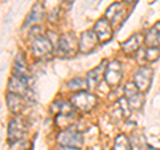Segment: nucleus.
<instances>
[{
	"instance_id": "15",
	"label": "nucleus",
	"mask_w": 160,
	"mask_h": 150,
	"mask_svg": "<svg viewBox=\"0 0 160 150\" xmlns=\"http://www.w3.org/2000/svg\"><path fill=\"white\" fill-rule=\"evenodd\" d=\"M6 98H7V106L12 113L19 114V113H22L24 110L26 101H27L24 97L18 95V94H13V93H7Z\"/></svg>"
},
{
	"instance_id": "3",
	"label": "nucleus",
	"mask_w": 160,
	"mask_h": 150,
	"mask_svg": "<svg viewBox=\"0 0 160 150\" xmlns=\"http://www.w3.org/2000/svg\"><path fill=\"white\" fill-rule=\"evenodd\" d=\"M69 102L73 106V109L79 110V111H89L92 110L98 103V98L93 95L91 93H87V91H80L73 94L69 99Z\"/></svg>"
},
{
	"instance_id": "20",
	"label": "nucleus",
	"mask_w": 160,
	"mask_h": 150,
	"mask_svg": "<svg viewBox=\"0 0 160 150\" xmlns=\"http://www.w3.org/2000/svg\"><path fill=\"white\" fill-rule=\"evenodd\" d=\"M112 150H131V142L127 136L124 134H120L115 138V143H113V147Z\"/></svg>"
},
{
	"instance_id": "21",
	"label": "nucleus",
	"mask_w": 160,
	"mask_h": 150,
	"mask_svg": "<svg viewBox=\"0 0 160 150\" xmlns=\"http://www.w3.org/2000/svg\"><path fill=\"white\" fill-rule=\"evenodd\" d=\"M160 56V47H147L144 52V61L147 62H155Z\"/></svg>"
},
{
	"instance_id": "7",
	"label": "nucleus",
	"mask_w": 160,
	"mask_h": 150,
	"mask_svg": "<svg viewBox=\"0 0 160 150\" xmlns=\"http://www.w3.org/2000/svg\"><path fill=\"white\" fill-rule=\"evenodd\" d=\"M104 79L109 87H118L123 79V66L119 61H112L108 63Z\"/></svg>"
},
{
	"instance_id": "8",
	"label": "nucleus",
	"mask_w": 160,
	"mask_h": 150,
	"mask_svg": "<svg viewBox=\"0 0 160 150\" xmlns=\"http://www.w3.org/2000/svg\"><path fill=\"white\" fill-rule=\"evenodd\" d=\"M8 93L18 94V95H22L26 99H31L32 98L31 88H29V86H28V79L16 77V75H13V77H11V79H9V82H8Z\"/></svg>"
},
{
	"instance_id": "9",
	"label": "nucleus",
	"mask_w": 160,
	"mask_h": 150,
	"mask_svg": "<svg viewBox=\"0 0 160 150\" xmlns=\"http://www.w3.org/2000/svg\"><path fill=\"white\" fill-rule=\"evenodd\" d=\"M124 97L129 103L131 110H140L144 104L143 94L139 91L133 82H128L124 87Z\"/></svg>"
},
{
	"instance_id": "5",
	"label": "nucleus",
	"mask_w": 160,
	"mask_h": 150,
	"mask_svg": "<svg viewBox=\"0 0 160 150\" xmlns=\"http://www.w3.org/2000/svg\"><path fill=\"white\" fill-rule=\"evenodd\" d=\"M106 19L109 22L112 28L119 29L122 27L126 20V8L123 3H113L112 6H109L106 12Z\"/></svg>"
},
{
	"instance_id": "11",
	"label": "nucleus",
	"mask_w": 160,
	"mask_h": 150,
	"mask_svg": "<svg viewBox=\"0 0 160 150\" xmlns=\"http://www.w3.org/2000/svg\"><path fill=\"white\" fill-rule=\"evenodd\" d=\"M93 32L96 34L100 44L108 43L113 36V28L106 18H102L96 22V24L93 27Z\"/></svg>"
},
{
	"instance_id": "10",
	"label": "nucleus",
	"mask_w": 160,
	"mask_h": 150,
	"mask_svg": "<svg viewBox=\"0 0 160 150\" xmlns=\"http://www.w3.org/2000/svg\"><path fill=\"white\" fill-rule=\"evenodd\" d=\"M52 50H53V44L48 36L39 35L38 38H35L32 43V52L36 58H44L47 55H51Z\"/></svg>"
},
{
	"instance_id": "2",
	"label": "nucleus",
	"mask_w": 160,
	"mask_h": 150,
	"mask_svg": "<svg viewBox=\"0 0 160 150\" xmlns=\"http://www.w3.org/2000/svg\"><path fill=\"white\" fill-rule=\"evenodd\" d=\"M58 142L62 145L63 147H69V149H82L84 139L80 131H76L73 129H66L59 133L58 136Z\"/></svg>"
},
{
	"instance_id": "4",
	"label": "nucleus",
	"mask_w": 160,
	"mask_h": 150,
	"mask_svg": "<svg viewBox=\"0 0 160 150\" xmlns=\"http://www.w3.org/2000/svg\"><path fill=\"white\" fill-rule=\"evenodd\" d=\"M152 78H153V70L151 67L140 66V68L133 75V83L140 93L146 94V93H148L149 87H151Z\"/></svg>"
},
{
	"instance_id": "17",
	"label": "nucleus",
	"mask_w": 160,
	"mask_h": 150,
	"mask_svg": "<svg viewBox=\"0 0 160 150\" xmlns=\"http://www.w3.org/2000/svg\"><path fill=\"white\" fill-rule=\"evenodd\" d=\"M144 42L148 47H160V22L148 29Z\"/></svg>"
},
{
	"instance_id": "18",
	"label": "nucleus",
	"mask_w": 160,
	"mask_h": 150,
	"mask_svg": "<svg viewBox=\"0 0 160 150\" xmlns=\"http://www.w3.org/2000/svg\"><path fill=\"white\" fill-rule=\"evenodd\" d=\"M15 75L20 78H26L28 79V68L26 66V61H24V56L22 54L16 55V59H15Z\"/></svg>"
},
{
	"instance_id": "12",
	"label": "nucleus",
	"mask_w": 160,
	"mask_h": 150,
	"mask_svg": "<svg viewBox=\"0 0 160 150\" xmlns=\"http://www.w3.org/2000/svg\"><path fill=\"white\" fill-rule=\"evenodd\" d=\"M98 43H99V39L93 31L83 32L80 35V39H79V52L83 54V55L92 52L96 50Z\"/></svg>"
},
{
	"instance_id": "13",
	"label": "nucleus",
	"mask_w": 160,
	"mask_h": 150,
	"mask_svg": "<svg viewBox=\"0 0 160 150\" xmlns=\"http://www.w3.org/2000/svg\"><path fill=\"white\" fill-rule=\"evenodd\" d=\"M106 70H107V61L104 59V61H102V63H100L98 67H95L93 70H91V71L88 72L87 82H88V88L89 90H93V88L98 87V84L102 82V79L104 78Z\"/></svg>"
},
{
	"instance_id": "1",
	"label": "nucleus",
	"mask_w": 160,
	"mask_h": 150,
	"mask_svg": "<svg viewBox=\"0 0 160 150\" xmlns=\"http://www.w3.org/2000/svg\"><path fill=\"white\" fill-rule=\"evenodd\" d=\"M79 51V40L73 32L63 34L58 39V54L62 56H73Z\"/></svg>"
},
{
	"instance_id": "16",
	"label": "nucleus",
	"mask_w": 160,
	"mask_h": 150,
	"mask_svg": "<svg viewBox=\"0 0 160 150\" xmlns=\"http://www.w3.org/2000/svg\"><path fill=\"white\" fill-rule=\"evenodd\" d=\"M42 18H43V4L42 3L33 4L31 12H29L28 16L26 18V22H24V24H23V28L31 27L32 24H35V23H38V22L42 20Z\"/></svg>"
},
{
	"instance_id": "19",
	"label": "nucleus",
	"mask_w": 160,
	"mask_h": 150,
	"mask_svg": "<svg viewBox=\"0 0 160 150\" xmlns=\"http://www.w3.org/2000/svg\"><path fill=\"white\" fill-rule=\"evenodd\" d=\"M68 88L78 93L84 91L86 88H88V82L87 79H83V78H73L68 82Z\"/></svg>"
},
{
	"instance_id": "14",
	"label": "nucleus",
	"mask_w": 160,
	"mask_h": 150,
	"mask_svg": "<svg viewBox=\"0 0 160 150\" xmlns=\"http://www.w3.org/2000/svg\"><path fill=\"white\" fill-rule=\"evenodd\" d=\"M143 40H144V36L142 34H133L132 36H129L124 43H122L123 52L127 54V55L136 54L140 50V47H142Z\"/></svg>"
},
{
	"instance_id": "6",
	"label": "nucleus",
	"mask_w": 160,
	"mask_h": 150,
	"mask_svg": "<svg viewBox=\"0 0 160 150\" xmlns=\"http://www.w3.org/2000/svg\"><path fill=\"white\" fill-rule=\"evenodd\" d=\"M26 122L23 121L20 117L13 118L11 122L8 125V134H7V139H8V143H15V142H19L22 141L26 136Z\"/></svg>"
}]
</instances>
